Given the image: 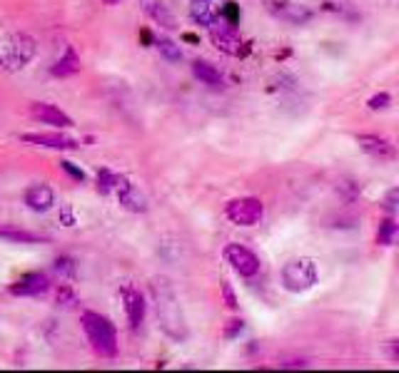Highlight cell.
<instances>
[{"label": "cell", "mask_w": 399, "mask_h": 373, "mask_svg": "<svg viewBox=\"0 0 399 373\" xmlns=\"http://www.w3.org/2000/svg\"><path fill=\"white\" fill-rule=\"evenodd\" d=\"M153 299H155V311H158L160 328L168 333L173 341H185L187 338V323L182 316V306L175 294L173 284L168 279H155L153 282Z\"/></svg>", "instance_id": "1"}, {"label": "cell", "mask_w": 399, "mask_h": 373, "mask_svg": "<svg viewBox=\"0 0 399 373\" xmlns=\"http://www.w3.org/2000/svg\"><path fill=\"white\" fill-rule=\"evenodd\" d=\"M82 328L90 341L92 351L100 358H115L118 356V331H115L113 321L108 316L97 311H85L82 313Z\"/></svg>", "instance_id": "2"}, {"label": "cell", "mask_w": 399, "mask_h": 373, "mask_svg": "<svg viewBox=\"0 0 399 373\" xmlns=\"http://www.w3.org/2000/svg\"><path fill=\"white\" fill-rule=\"evenodd\" d=\"M35 57V40L28 33H13L0 40V70L21 72Z\"/></svg>", "instance_id": "3"}, {"label": "cell", "mask_w": 399, "mask_h": 373, "mask_svg": "<svg viewBox=\"0 0 399 373\" xmlns=\"http://www.w3.org/2000/svg\"><path fill=\"white\" fill-rule=\"evenodd\" d=\"M317 279H319L317 264L310 257L292 259V262H287L285 267H282V286L292 294L310 291V289L317 284Z\"/></svg>", "instance_id": "4"}, {"label": "cell", "mask_w": 399, "mask_h": 373, "mask_svg": "<svg viewBox=\"0 0 399 373\" xmlns=\"http://www.w3.org/2000/svg\"><path fill=\"white\" fill-rule=\"evenodd\" d=\"M210 40L217 50L225 52V55H230V57H242L247 52L245 40H242V38L235 33L232 23H225L222 18H220V23L215 21L210 26Z\"/></svg>", "instance_id": "5"}, {"label": "cell", "mask_w": 399, "mask_h": 373, "mask_svg": "<svg viewBox=\"0 0 399 373\" xmlns=\"http://www.w3.org/2000/svg\"><path fill=\"white\" fill-rule=\"evenodd\" d=\"M227 219L237 227H255L260 224L262 214H265V207L257 197H240V199H232L225 209Z\"/></svg>", "instance_id": "6"}, {"label": "cell", "mask_w": 399, "mask_h": 373, "mask_svg": "<svg viewBox=\"0 0 399 373\" xmlns=\"http://www.w3.org/2000/svg\"><path fill=\"white\" fill-rule=\"evenodd\" d=\"M225 259L240 277L252 279L260 274V259L255 257V252H250L242 244H227L225 247Z\"/></svg>", "instance_id": "7"}, {"label": "cell", "mask_w": 399, "mask_h": 373, "mask_svg": "<svg viewBox=\"0 0 399 373\" xmlns=\"http://www.w3.org/2000/svg\"><path fill=\"white\" fill-rule=\"evenodd\" d=\"M270 13L280 21L290 23V26H305V23L312 21V11L302 3H295V0H272Z\"/></svg>", "instance_id": "8"}, {"label": "cell", "mask_w": 399, "mask_h": 373, "mask_svg": "<svg viewBox=\"0 0 399 373\" xmlns=\"http://www.w3.org/2000/svg\"><path fill=\"white\" fill-rule=\"evenodd\" d=\"M21 142L35 145V147H45V150H58V152L77 150V147H80V142L67 135H60V132H28V135H21Z\"/></svg>", "instance_id": "9"}, {"label": "cell", "mask_w": 399, "mask_h": 373, "mask_svg": "<svg viewBox=\"0 0 399 373\" xmlns=\"http://www.w3.org/2000/svg\"><path fill=\"white\" fill-rule=\"evenodd\" d=\"M31 117L35 122H43V125H53V127H60V130H67L72 127L75 122L70 120V115L60 110V107L50 105V102H33L31 105Z\"/></svg>", "instance_id": "10"}, {"label": "cell", "mask_w": 399, "mask_h": 373, "mask_svg": "<svg viewBox=\"0 0 399 373\" xmlns=\"http://www.w3.org/2000/svg\"><path fill=\"white\" fill-rule=\"evenodd\" d=\"M115 192H118L120 204H123L128 212H133V214H145V212H148V199H145V194L140 192L133 182L125 179V177L118 182Z\"/></svg>", "instance_id": "11"}, {"label": "cell", "mask_w": 399, "mask_h": 373, "mask_svg": "<svg viewBox=\"0 0 399 373\" xmlns=\"http://www.w3.org/2000/svg\"><path fill=\"white\" fill-rule=\"evenodd\" d=\"M48 289H50L48 277H45V274H38V272L23 274L18 282L11 284L13 296H40V294H45Z\"/></svg>", "instance_id": "12"}, {"label": "cell", "mask_w": 399, "mask_h": 373, "mask_svg": "<svg viewBox=\"0 0 399 373\" xmlns=\"http://www.w3.org/2000/svg\"><path fill=\"white\" fill-rule=\"evenodd\" d=\"M190 16L197 26L210 28L222 18V0H190Z\"/></svg>", "instance_id": "13"}, {"label": "cell", "mask_w": 399, "mask_h": 373, "mask_svg": "<svg viewBox=\"0 0 399 373\" xmlns=\"http://www.w3.org/2000/svg\"><path fill=\"white\" fill-rule=\"evenodd\" d=\"M120 296H123L125 313H128L130 326L140 328V326H143V321H145V299H143V294H140L135 286H123Z\"/></svg>", "instance_id": "14"}, {"label": "cell", "mask_w": 399, "mask_h": 373, "mask_svg": "<svg viewBox=\"0 0 399 373\" xmlns=\"http://www.w3.org/2000/svg\"><path fill=\"white\" fill-rule=\"evenodd\" d=\"M357 145L362 147L367 155L377 157V160H394V145L379 135H357Z\"/></svg>", "instance_id": "15"}, {"label": "cell", "mask_w": 399, "mask_h": 373, "mask_svg": "<svg viewBox=\"0 0 399 373\" xmlns=\"http://www.w3.org/2000/svg\"><path fill=\"white\" fill-rule=\"evenodd\" d=\"M26 204L33 212H48L55 204V194L48 184H33L26 189Z\"/></svg>", "instance_id": "16"}, {"label": "cell", "mask_w": 399, "mask_h": 373, "mask_svg": "<svg viewBox=\"0 0 399 373\" xmlns=\"http://www.w3.org/2000/svg\"><path fill=\"white\" fill-rule=\"evenodd\" d=\"M80 57H77V52L72 50V48H65V55L60 57V60L55 62V65L50 67V75L53 77H70V75H77L80 72Z\"/></svg>", "instance_id": "17"}, {"label": "cell", "mask_w": 399, "mask_h": 373, "mask_svg": "<svg viewBox=\"0 0 399 373\" xmlns=\"http://www.w3.org/2000/svg\"><path fill=\"white\" fill-rule=\"evenodd\" d=\"M192 75L197 77L200 82H205V85H210V87H220L222 85V72L217 70L215 65L205 62V60H195L192 62Z\"/></svg>", "instance_id": "18"}, {"label": "cell", "mask_w": 399, "mask_h": 373, "mask_svg": "<svg viewBox=\"0 0 399 373\" xmlns=\"http://www.w3.org/2000/svg\"><path fill=\"white\" fill-rule=\"evenodd\" d=\"M145 11H148V16L153 18L155 23H160V26L177 28V26H175V18L170 16V11L163 6V3H158V0H145Z\"/></svg>", "instance_id": "19"}, {"label": "cell", "mask_w": 399, "mask_h": 373, "mask_svg": "<svg viewBox=\"0 0 399 373\" xmlns=\"http://www.w3.org/2000/svg\"><path fill=\"white\" fill-rule=\"evenodd\" d=\"M0 239H6V242H16V244H40L45 242L43 237L33 232H23V229H0Z\"/></svg>", "instance_id": "20"}, {"label": "cell", "mask_w": 399, "mask_h": 373, "mask_svg": "<svg viewBox=\"0 0 399 373\" xmlns=\"http://www.w3.org/2000/svg\"><path fill=\"white\" fill-rule=\"evenodd\" d=\"M155 45H158L160 55H163L168 62H180V60H182V50H180L177 43H173L170 38H160Z\"/></svg>", "instance_id": "21"}, {"label": "cell", "mask_w": 399, "mask_h": 373, "mask_svg": "<svg viewBox=\"0 0 399 373\" xmlns=\"http://www.w3.org/2000/svg\"><path fill=\"white\" fill-rule=\"evenodd\" d=\"M394 237H397V224H394L392 217H387L382 224H379L377 242L382 244V247H392V244H394Z\"/></svg>", "instance_id": "22"}, {"label": "cell", "mask_w": 399, "mask_h": 373, "mask_svg": "<svg viewBox=\"0 0 399 373\" xmlns=\"http://www.w3.org/2000/svg\"><path fill=\"white\" fill-rule=\"evenodd\" d=\"M120 179H123L120 174H113L110 169H100V172H97V189H100L103 194L113 192Z\"/></svg>", "instance_id": "23"}, {"label": "cell", "mask_w": 399, "mask_h": 373, "mask_svg": "<svg viewBox=\"0 0 399 373\" xmlns=\"http://www.w3.org/2000/svg\"><path fill=\"white\" fill-rule=\"evenodd\" d=\"M53 269L60 274V279H72V277H75V262H72V257H58L55 264H53Z\"/></svg>", "instance_id": "24"}, {"label": "cell", "mask_w": 399, "mask_h": 373, "mask_svg": "<svg viewBox=\"0 0 399 373\" xmlns=\"http://www.w3.org/2000/svg\"><path fill=\"white\" fill-rule=\"evenodd\" d=\"M220 291H222V299H225V304L230 308H237V296H235V291H232V286L227 282H222L220 284Z\"/></svg>", "instance_id": "25"}, {"label": "cell", "mask_w": 399, "mask_h": 373, "mask_svg": "<svg viewBox=\"0 0 399 373\" xmlns=\"http://www.w3.org/2000/svg\"><path fill=\"white\" fill-rule=\"evenodd\" d=\"M389 102H392V97H389L387 92H382V95H374L372 100L367 102V105H369V110H384Z\"/></svg>", "instance_id": "26"}, {"label": "cell", "mask_w": 399, "mask_h": 373, "mask_svg": "<svg viewBox=\"0 0 399 373\" xmlns=\"http://www.w3.org/2000/svg\"><path fill=\"white\" fill-rule=\"evenodd\" d=\"M60 224H65V227H72V224H75V214H72L70 204L60 207Z\"/></svg>", "instance_id": "27"}, {"label": "cell", "mask_w": 399, "mask_h": 373, "mask_svg": "<svg viewBox=\"0 0 399 373\" xmlns=\"http://www.w3.org/2000/svg\"><path fill=\"white\" fill-rule=\"evenodd\" d=\"M72 301H75V299H72V291H70V289H67V286H60V289H58V304H65V306H67V304H72Z\"/></svg>", "instance_id": "28"}, {"label": "cell", "mask_w": 399, "mask_h": 373, "mask_svg": "<svg viewBox=\"0 0 399 373\" xmlns=\"http://www.w3.org/2000/svg\"><path fill=\"white\" fill-rule=\"evenodd\" d=\"M62 169H65V172H70V174L72 177H75V179H85V174H82V172L80 169H75V167H72V162H62Z\"/></svg>", "instance_id": "29"}, {"label": "cell", "mask_w": 399, "mask_h": 373, "mask_svg": "<svg viewBox=\"0 0 399 373\" xmlns=\"http://www.w3.org/2000/svg\"><path fill=\"white\" fill-rule=\"evenodd\" d=\"M397 197H399V189H392V192L387 194V209H389V212H394V209H397Z\"/></svg>", "instance_id": "30"}, {"label": "cell", "mask_w": 399, "mask_h": 373, "mask_svg": "<svg viewBox=\"0 0 399 373\" xmlns=\"http://www.w3.org/2000/svg\"><path fill=\"white\" fill-rule=\"evenodd\" d=\"M230 323H232V326L227 328V336L232 338V336H235L237 331H242V321H230Z\"/></svg>", "instance_id": "31"}, {"label": "cell", "mask_w": 399, "mask_h": 373, "mask_svg": "<svg viewBox=\"0 0 399 373\" xmlns=\"http://www.w3.org/2000/svg\"><path fill=\"white\" fill-rule=\"evenodd\" d=\"M103 3H105V6H118L120 0H103Z\"/></svg>", "instance_id": "32"}]
</instances>
